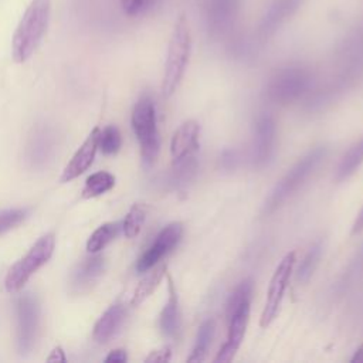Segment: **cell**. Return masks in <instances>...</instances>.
Wrapping results in <instances>:
<instances>
[{"label":"cell","mask_w":363,"mask_h":363,"mask_svg":"<svg viewBox=\"0 0 363 363\" xmlns=\"http://www.w3.org/2000/svg\"><path fill=\"white\" fill-rule=\"evenodd\" d=\"M51 0H31L21 16L11 40V57L16 62H26L38 48L48 28Z\"/></svg>","instance_id":"cell-1"},{"label":"cell","mask_w":363,"mask_h":363,"mask_svg":"<svg viewBox=\"0 0 363 363\" xmlns=\"http://www.w3.org/2000/svg\"><path fill=\"white\" fill-rule=\"evenodd\" d=\"M252 298V281L244 279L231 294L227 303L228 337L218 350L214 362H230L238 350L250 319V305Z\"/></svg>","instance_id":"cell-2"},{"label":"cell","mask_w":363,"mask_h":363,"mask_svg":"<svg viewBox=\"0 0 363 363\" xmlns=\"http://www.w3.org/2000/svg\"><path fill=\"white\" fill-rule=\"evenodd\" d=\"M191 52V34L189 23L184 14H180L173 26L169 45L167 57L164 64V74L162 81V94L163 96H172L186 71Z\"/></svg>","instance_id":"cell-3"},{"label":"cell","mask_w":363,"mask_h":363,"mask_svg":"<svg viewBox=\"0 0 363 363\" xmlns=\"http://www.w3.org/2000/svg\"><path fill=\"white\" fill-rule=\"evenodd\" d=\"M325 156L326 147L316 146L312 150H309L302 159H299L269 191L268 197L264 201L262 213L271 214L277 208H279L282 203L286 201L295 191H298V189L309 179V176L320 164Z\"/></svg>","instance_id":"cell-4"},{"label":"cell","mask_w":363,"mask_h":363,"mask_svg":"<svg viewBox=\"0 0 363 363\" xmlns=\"http://www.w3.org/2000/svg\"><path fill=\"white\" fill-rule=\"evenodd\" d=\"M55 248V235L54 233H47L41 235L33 247L18 259L16 261L7 271L4 277V288L10 294L18 292L26 282L48 262Z\"/></svg>","instance_id":"cell-5"},{"label":"cell","mask_w":363,"mask_h":363,"mask_svg":"<svg viewBox=\"0 0 363 363\" xmlns=\"http://www.w3.org/2000/svg\"><path fill=\"white\" fill-rule=\"evenodd\" d=\"M132 128L140 145V156L145 167H150L159 155L160 139L157 132L156 109L149 96H142L132 111Z\"/></svg>","instance_id":"cell-6"},{"label":"cell","mask_w":363,"mask_h":363,"mask_svg":"<svg viewBox=\"0 0 363 363\" xmlns=\"http://www.w3.org/2000/svg\"><path fill=\"white\" fill-rule=\"evenodd\" d=\"M312 85L311 72L301 65L278 69L267 85V96L277 104H291L299 99Z\"/></svg>","instance_id":"cell-7"},{"label":"cell","mask_w":363,"mask_h":363,"mask_svg":"<svg viewBox=\"0 0 363 363\" xmlns=\"http://www.w3.org/2000/svg\"><path fill=\"white\" fill-rule=\"evenodd\" d=\"M16 316H17V329H16V345L17 352L21 356L30 354L35 345L37 332H38V319L40 308L35 296L26 292L21 294L16 301Z\"/></svg>","instance_id":"cell-8"},{"label":"cell","mask_w":363,"mask_h":363,"mask_svg":"<svg viewBox=\"0 0 363 363\" xmlns=\"http://www.w3.org/2000/svg\"><path fill=\"white\" fill-rule=\"evenodd\" d=\"M295 261H296V255H295L294 251H291L281 259V262L275 268V271L272 274V278L269 281L265 306H264L261 318H259L261 328L269 326L271 322L275 319V316L279 311V306H281L284 292L286 289L292 268L295 265Z\"/></svg>","instance_id":"cell-9"},{"label":"cell","mask_w":363,"mask_h":363,"mask_svg":"<svg viewBox=\"0 0 363 363\" xmlns=\"http://www.w3.org/2000/svg\"><path fill=\"white\" fill-rule=\"evenodd\" d=\"M242 0H206L204 23L211 37H223L228 34L238 18Z\"/></svg>","instance_id":"cell-10"},{"label":"cell","mask_w":363,"mask_h":363,"mask_svg":"<svg viewBox=\"0 0 363 363\" xmlns=\"http://www.w3.org/2000/svg\"><path fill=\"white\" fill-rule=\"evenodd\" d=\"M183 235V224L179 221L167 224L162 231L156 235L153 244L142 254V257L136 262L138 272H146L159 261L167 255L180 241Z\"/></svg>","instance_id":"cell-11"},{"label":"cell","mask_w":363,"mask_h":363,"mask_svg":"<svg viewBox=\"0 0 363 363\" xmlns=\"http://www.w3.org/2000/svg\"><path fill=\"white\" fill-rule=\"evenodd\" d=\"M275 121L271 115L262 113L257 119L254 142H252V163L255 167H264L271 160L275 150Z\"/></svg>","instance_id":"cell-12"},{"label":"cell","mask_w":363,"mask_h":363,"mask_svg":"<svg viewBox=\"0 0 363 363\" xmlns=\"http://www.w3.org/2000/svg\"><path fill=\"white\" fill-rule=\"evenodd\" d=\"M302 0H274L262 14L257 35L261 40L272 37L301 7Z\"/></svg>","instance_id":"cell-13"},{"label":"cell","mask_w":363,"mask_h":363,"mask_svg":"<svg viewBox=\"0 0 363 363\" xmlns=\"http://www.w3.org/2000/svg\"><path fill=\"white\" fill-rule=\"evenodd\" d=\"M105 269L104 257L98 255V252L82 258L71 271L69 275V291L75 295H81L88 292L96 281L101 278Z\"/></svg>","instance_id":"cell-14"},{"label":"cell","mask_w":363,"mask_h":363,"mask_svg":"<svg viewBox=\"0 0 363 363\" xmlns=\"http://www.w3.org/2000/svg\"><path fill=\"white\" fill-rule=\"evenodd\" d=\"M98 136H99V128H94L91 133L86 136V139L82 142L79 149L75 152L72 159L67 163L61 173V183H68L78 176H81L88 167L92 164L96 150H98Z\"/></svg>","instance_id":"cell-15"},{"label":"cell","mask_w":363,"mask_h":363,"mask_svg":"<svg viewBox=\"0 0 363 363\" xmlns=\"http://www.w3.org/2000/svg\"><path fill=\"white\" fill-rule=\"evenodd\" d=\"M199 136L200 126L196 121H186L179 126L170 142V153L176 164L191 159L199 147Z\"/></svg>","instance_id":"cell-16"},{"label":"cell","mask_w":363,"mask_h":363,"mask_svg":"<svg viewBox=\"0 0 363 363\" xmlns=\"http://www.w3.org/2000/svg\"><path fill=\"white\" fill-rule=\"evenodd\" d=\"M125 316H126L125 305L121 302L112 303L95 322V326L92 330L94 340L99 345L108 343L121 329L125 320Z\"/></svg>","instance_id":"cell-17"},{"label":"cell","mask_w":363,"mask_h":363,"mask_svg":"<svg viewBox=\"0 0 363 363\" xmlns=\"http://www.w3.org/2000/svg\"><path fill=\"white\" fill-rule=\"evenodd\" d=\"M159 326L164 336L176 337L180 330V309L177 294L172 278L169 277V298L159 316Z\"/></svg>","instance_id":"cell-18"},{"label":"cell","mask_w":363,"mask_h":363,"mask_svg":"<svg viewBox=\"0 0 363 363\" xmlns=\"http://www.w3.org/2000/svg\"><path fill=\"white\" fill-rule=\"evenodd\" d=\"M52 152V138L47 128H38L30 136L27 145V160L33 167L43 166Z\"/></svg>","instance_id":"cell-19"},{"label":"cell","mask_w":363,"mask_h":363,"mask_svg":"<svg viewBox=\"0 0 363 363\" xmlns=\"http://www.w3.org/2000/svg\"><path fill=\"white\" fill-rule=\"evenodd\" d=\"M147 274L140 279V282L138 284V286L135 288V292L132 295L130 299V305L132 306H139L142 302H145L157 288V285L160 284L164 272H166V265L160 264V265H155L150 269L146 271Z\"/></svg>","instance_id":"cell-20"},{"label":"cell","mask_w":363,"mask_h":363,"mask_svg":"<svg viewBox=\"0 0 363 363\" xmlns=\"http://www.w3.org/2000/svg\"><path fill=\"white\" fill-rule=\"evenodd\" d=\"M122 230V223L119 221H109L99 225L88 238L86 241V251L89 254L99 252L104 250L111 241L116 238L119 231Z\"/></svg>","instance_id":"cell-21"},{"label":"cell","mask_w":363,"mask_h":363,"mask_svg":"<svg viewBox=\"0 0 363 363\" xmlns=\"http://www.w3.org/2000/svg\"><path fill=\"white\" fill-rule=\"evenodd\" d=\"M363 163V136L353 143L349 150L343 155L337 172H336V179L337 180H345L349 176H352Z\"/></svg>","instance_id":"cell-22"},{"label":"cell","mask_w":363,"mask_h":363,"mask_svg":"<svg viewBox=\"0 0 363 363\" xmlns=\"http://www.w3.org/2000/svg\"><path fill=\"white\" fill-rule=\"evenodd\" d=\"M214 332H216V322L214 319H207L204 320L197 332V337H196V345L193 347L191 354L189 356V362H203L206 359L207 350L211 345V340L214 337Z\"/></svg>","instance_id":"cell-23"},{"label":"cell","mask_w":363,"mask_h":363,"mask_svg":"<svg viewBox=\"0 0 363 363\" xmlns=\"http://www.w3.org/2000/svg\"><path fill=\"white\" fill-rule=\"evenodd\" d=\"M115 186V176L109 172H96L91 174L85 180V186L82 189V199H94L106 191H109Z\"/></svg>","instance_id":"cell-24"},{"label":"cell","mask_w":363,"mask_h":363,"mask_svg":"<svg viewBox=\"0 0 363 363\" xmlns=\"http://www.w3.org/2000/svg\"><path fill=\"white\" fill-rule=\"evenodd\" d=\"M146 214H147V208L145 204L136 203L130 207V210L128 211V214L122 221V231L126 238H133L140 233L142 225L146 220Z\"/></svg>","instance_id":"cell-25"},{"label":"cell","mask_w":363,"mask_h":363,"mask_svg":"<svg viewBox=\"0 0 363 363\" xmlns=\"http://www.w3.org/2000/svg\"><path fill=\"white\" fill-rule=\"evenodd\" d=\"M320 255H322V242L318 241L316 244H313L309 248V251L306 252V255L301 261V265H299L298 272H296V279L299 282H306L312 277V274H313V271H315V268L319 262Z\"/></svg>","instance_id":"cell-26"},{"label":"cell","mask_w":363,"mask_h":363,"mask_svg":"<svg viewBox=\"0 0 363 363\" xmlns=\"http://www.w3.org/2000/svg\"><path fill=\"white\" fill-rule=\"evenodd\" d=\"M122 145L121 132L116 126L109 125L99 130L98 136V149L102 150L104 155H115Z\"/></svg>","instance_id":"cell-27"},{"label":"cell","mask_w":363,"mask_h":363,"mask_svg":"<svg viewBox=\"0 0 363 363\" xmlns=\"http://www.w3.org/2000/svg\"><path fill=\"white\" fill-rule=\"evenodd\" d=\"M160 0H119L123 13L129 17H140L153 11Z\"/></svg>","instance_id":"cell-28"},{"label":"cell","mask_w":363,"mask_h":363,"mask_svg":"<svg viewBox=\"0 0 363 363\" xmlns=\"http://www.w3.org/2000/svg\"><path fill=\"white\" fill-rule=\"evenodd\" d=\"M27 217V210L24 208H6L0 210V235L16 228Z\"/></svg>","instance_id":"cell-29"},{"label":"cell","mask_w":363,"mask_h":363,"mask_svg":"<svg viewBox=\"0 0 363 363\" xmlns=\"http://www.w3.org/2000/svg\"><path fill=\"white\" fill-rule=\"evenodd\" d=\"M172 357V350L169 346H163L160 349H156V350H152L150 354L145 359V362H149V363H163V362H169Z\"/></svg>","instance_id":"cell-30"},{"label":"cell","mask_w":363,"mask_h":363,"mask_svg":"<svg viewBox=\"0 0 363 363\" xmlns=\"http://www.w3.org/2000/svg\"><path fill=\"white\" fill-rule=\"evenodd\" d=\"M237 162H238V156H237L235 150L230 149L221 155V164L224 169H234Z\"/></svg>","instance_id":"cell-31"},{"label":"cell","mask_w":363,"mask_h":363,"mask_svg":"<svg viewBox=\"0 0 363 363\" xmlns=\"http://www.w3.org/2000/svg\"><path fill=\"white\" fill-rule=\"evenodd\" d=\"M126 360H128V354H126V350L123 349H115L109 352V354L105 357L106 363H125Z\"/></svg>","instance_id":"cell-32"},{"label":"cell","mask_w":363,"mask_h":363,"mask_svg":"<svg viewBox=\"0 0 363 363\" xmlns=\"http://www.w3.org/2000/svg\"><path fill=\"white\" fill-rule=\"evenodd\" d=\"M47 362H51V363H64L67 362V357L64 354V350L61 346H57L51 350L50 356L47 357Z\"/></svg>","instance_id":"cell-33"},{"label":"cell","mask_w":363,"mask_h":363,"mask_svg":"<svg viewBox=\"0 0 363 363\" xmlns=\"http://www.w3.org/2000/svg\"><path fill=\"white\" fill-rule=\"evenodd\" d=\"M362 230H363V206H362V208H360V211H359V214H357V217H356V220L352 225V235L359 234Z\"/></svg>","instance_id":"cell-34"},{"label":"cell","mask_w":363,"mask_h":363,"mask_svg":"<svg viewBox=\"0 0 363 363\" xmlns=\"http://www.w3.org/2000/svg\"><path fill=\"white\" fill-rule=\"evenodd\" d=\"M352 362H353V363H356V362L363 363V343H362L360 347L354 352V354H353V357H352Z\"/></svg>","instance_id":"cell-35"}]
</instances>
